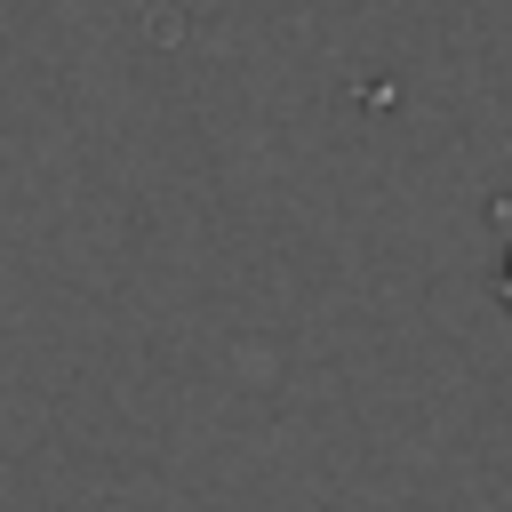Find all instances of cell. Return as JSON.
I'll use <instances>...</instances> for the list:
<instances>
[{
  "label": "cell",
  "instance_id": "obj_1",
  "mask_svg": "<svg viewBox=\"0 0 512 512\" xmlns=\"http://www.w3.org/2000/svg\"><path fill=\"white\" fill-rule=\"evenodd\" d=\"M504 288H512V264H504Z\"/></svg>",
  "mask_w": 512,
  "mask_h": 512
}]
</instances>
